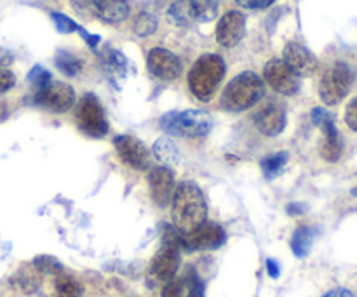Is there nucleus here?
Here are the masks:
<instances>
[{"mask_svg":"<svg viewBox=\"0 0 357 297\" xmlns=\"http://www.w3.org/2000/svg\"><path fill=\"white\" fill-rule=\"evenodd\" d=\"M114 146L117 150V155L126 166H129L135 170H146L150 169V150L143 145L139 139L132 136H117L114 139Z\"/></svg>","mask_w":357,"mask_h":297,"instance_id":"nucleus-9","label":"nucleus"},{"mask_svg":"<svg viewBox=\"0 0 357 297\" xmlns=\"http://www.w3.org/2000/svg\"><path fill=\"white\" fill-rule=\"evenodd\" d=\"M352 82H354V73L347 63L337 61L328 66L319 82V96L323 103L328 106L340 103L351 90Z\"/></svg>","mask_w":357,"mask_h":297,"instance_id":"nucleus-5","label":"nucleus"},{"mask_svg":"<svg viewBox=\"0 0 357 297\" xmlns=\"http://www.w3.org/2000/svg\"><path fill=\"white\" fill-rule=\"evenodd\" d=\"M265 83L255 72H243L227 83L220 106L225 111L239 113L255 106L264 97Z\"/></svg>","mask_w":357,"mask_h":297,"instance_id":"nucleus-2","label":"nucleus"},{"mask_svg":"<svg viewBox=\"0 0 357 297\" xmlns=\"http://www.w3.org/2000/svg\"><path fill=\"white\" fill-rule=\"evenodd\" d=\"M264 79L275 93L293 96L300 89V77L282 59H271L264 68Z\"/></svg>","mask_w":357,"mask_h":297,"instance_id":"nucleus-8","label":"nucleus"},{"mask_svg":"<svg viewBox=\"0 0 357 297\" xmlns=\"http://www.w3.org/2000/svg\"><path fill=\"white\" fill-rule=\"evenodd\" d=\"M183 280L187 287V297H204V284L194 270H188Z\"/></svg>","mask_w":357,"mask_h":297,"instance_id":"nucleus-31","label":"nucleus"},{"mask_svg":"<svg viewBox=\"0 0 357 297\" xmlns=\"http://www.w3.org/2000/svg\"><path fill=\"white\" fill-rule=\"evenodd\" d=\"M146 66L153 77L166 80V82L176 80L181 73V61L178 59V56L164 47H155L149 52Z\"/></svg>","mask_w":357,"mask_h":297,"instance_id":"nucleus-11","label":"nucleus"},{"mask_svg":"<svg viewBox=\"0 0 357 297\" xmlns=\"http://www.w3.org/2000/svg\"><path fill=\"white\" fill-rule=\"evenodd\" d=\"M146 181H149L150 191H152V200L159 207L169 205L174 190H176L174 188V174L167 167H153V169H150Z\"/></svg>","mask_w":357,"mask_h":297,"instance_id":"nucleus-14","label":"nucleus"},{"mask_svg":"<svg viewBox=\"0 0 357 297\" xmlns=\"http://www.w3.org/2000/svg\"><path fill=\"white\" fill-rule=\"evenodd\" d=\"M77 31H79V33L82 35V38H84V40L87 42V45H89L91 49H96V45L100 44L101 38L98 37V35H91V33H87V31L84 30V28H80V26L77 28Z\"/></svg>","mask_w":357,"mask_h":297,"instance_id":"nucleus-37","label":"nucleus"},{"mask_svg":"<svg viewBox=\"0 0 357 297\" xmlns=\"http://www.w3.org/2000/svg\"><path fill=\"white\" fill-rule=\"evenodd\" d=\"M160 127L178 138H204L213 129V118L206 111H169L160 118Z\"/></svg>","mask_w":357,"mask_h":297,"instance_id":"nucleus-4","label":"nucleus"},{"mask_svg":"<svg viewBox=\"0 0 357 297\" xmlns=\"http://www.w3.org/2000/svg\"><path fill=\"white\" fill-rule=\"evenodd\" d=\"M152 153L166 167H173L180 163V150L176 148V145L169 138L157 139L152 146Z\"/></svg>","mask_w":357,"mask_h":297,"instance_id":"nucleus-21","label":"nucleus"},{"mask_svg":"<svg viewBox=\"0 0 357 297\" xmlns=\"http://www.w3.org/2000/svg\"><path fill=\"white\" fill-rule=\"evenodd\" d=\"M35 103L52 113H63L75 103V90L68 83L51 82L44 89L35 90Z\"/></svg>","mask_w":357,"mask_h":297,"instance_id":"nucleus-7","label":"nucleus"},{"mask_svg":"<svg viewBox=\"0 0 357 297\" xmlns=\"http://www.w3.org/2000/svg\"><path fill=\"white\" fill-rule=\"evenodd\" d=\"M75 120L80 131L91 138H103L108 132V122L100 99L93 94H86L80 99L75 111Z\"/></svg>","mask_w":357,"mask_h":297,"instance_id":"nucleus-6","label":"nucleus"},{"mask_svg":"<svg viewBox=\"0 0 357 297\" xmlns=\"http://www.w3.org/2000/svg\"><path fill=\"white\" fill-rule=\"evenodd\" d=\"M167 17L171 19V23L183 28H190L199 23L197 10H195L192 0H176V2L171 3L169 9H167Z\"/></svg>","mask_w":357,"mask_h":297,"instance_id":"nucleus-19","label":"nucleus"},{"mask_svg":"<svg viewBox=\"0 0 357 297\" xmlns=\"http://www.w3.org/2000/svg\"><path fill=\"white\" fill-rule=\"evenodd\" d=\"M288 160H289L288 152H279V153H274V155L265 156V159L260 162V167L261 170H264L265 177L272 179V177L279 176V174L284 170Z\"/></svg>","mask_w":357,"mask_h":297,"instance_id":"nucleus-23","label":"nucleus"},{"mask_svg":"<svg viewBox=\"0 0 357 297\" xmlns=\"http://www.w3.org/2000/svg\"><path fill=\"white\" fill-rule=\"evenodd\" d=\"M345 122L352 131L357 132V97L349 103L347 110H345Z\"/></svg>","mask_w":357,"mask_h":297,"instance_id":"nucleus-35","label":"nucleus"},{"mask_svg":"<svg viewBox=\"0 0 357 297\" xmlns=\"http://www.w3.org/2000/svg\"><path fill=\"white\" fill-rule=\"evenodd\" d=\"M197 10L199 23H208V21L215 19L218 14L220 0H192Z\"/></svg>","mask_w":357,"mask_h":297,"instance_id":"nucleus-28","label":"nucleus"},{"mask_svg":"<svg viewBox=\"0 0 357 297\" xmlns=\"http://www.w3.org/2000/svg\"><path fill=\"white\" fill-rule=\"evenodd\" d=\"M267 271L272 278L279 277V266L274 259H267Z\"/></svg>","mask_w":357,"mask_h":297,"instance_id":"nucleus-39","label":"nucleus"},{"mask_svg":"<svg viewBox=\"0 0 357 297\" xmlns=\"http://www.w3.org/2000/svg\"><path fill=\"white\" fill-rule=\"evenodd\" d=\"M180 268V250L162 246V249L153 256L149 266V277L157 282H169L174 278Z\"/></svg>","mask_w":357,"mask_h":297,"instance_id":"nucleus-15","label":"nucleus"},{"mask_svg":"<svg viewBox=\"0 0 357 297\" xmlns=\"http://www.w3.org/2000/svg\"><path fill=\"white\" fill-rule=\"evenodd\" d=\"M225 77V63L216 54H204L188 72V87L201 101H209Z\"/></svg>","mask_w":357,"mask_h":297,"instance_id":"nucleus-3","label":"nucleus"},{"mask_svg":"<svg viewBox=\"0 0 357 297\" xmlns=\"http://www.w3.org/2000/svg\"><path fill=\"white\" fill-rule=\"evenodd\" d=\"M31 264L42 275H54L56 277V275L63 273V264L52 256H37Z\"/></svg>","mask_w":357,"mask_h":297,"instance_id":"nucleus-29","label":"nucleus"},{"mask_svg":"<svg viewBox=\"0 0 357 297\" xmlns=\"http://www.w3.org/2000/svg\"><path fill=\"white\" fill-rule=\"evenodd\" d=\"M160 297H187V287L183 278H171L162 287Z\"/></svg>","mask_w":357,"mask_h":297,"instance_id":"nucleus-32","label":"nucleus"},{"mask_svg":"<svg viewBox=\"0 0 357 297\" xmlns=\"http://www.w3.org/2000/svg\"><path fill=\"white\" fill-rule=\"evenodd\" d=\"M317 127H321L323 131V143H321V156L328 162H338L344 152V141H342L340 132L335 127L333 115L330 118H326L324 122H321Z\"/></svg>","mask_w":357,"mask_h":297,"instance_id":"nucleus-17","label":"nucleus"},{"mask_svg":"<svg viewBox=\"0 0 357 297\" xmlns=\"http://www.w3.org/2000/svg\"><path fill=\"white\" fill-rule=\"evenodd\" d=\"M331 297H354V294L347 289H338V291L331 292Z\"/></svg>","mask_w":357,"mask_h":297,"instance_id":"nucleus-41","label":"nucleus"},{"mask_svg":"<svg viewBox=\"0 0 357 297\" xmlns=\"http://www.w3.org/2000/svg\"><path fill=\"white\" fill-rule=\"evenodd\" d=\"M241 7L244 9H265L267 6V0H236Z\"/></svg>","mask_w":357,"mask_h":297,"instance_id":"nucleus-36","label":"nucleus"},{"mask_svg":"<svg viewBox=\"0 0 357 297\" xmlns=\"http://www.w3.org/2000/svg\"><path fill=\"white\" fill-rule=\"evenodd\" d=\"M101 58H103V63L105 66H107V70H110L114 75L124 77L126 68H128V61H126L122 52H119L117 49L107 47L103 51V56H101Z\"/></svg>","mask_w":357,"mask_h":297,"instance_id":"nucleus-26","label":"nucleus"},{"mask_svg":"<svg viewBox=\"0 0 357 297\" xmlns=\"http://www.w3.org/2000/svg\"><path fill=\"white\" fill-rule=\"evenodd\" d=\"M157 24H159V21H157L155 14L150 13V10H142V13L136 16L132 30H135V33L138 35V37H149V35L155 33Z\"/></svg>","mask_w":357,"mask_h":297,"instance_id":"nucleus-27","label":"nucleus"},{"mask_svg":"<svg viewBox=\"0 0 357 297\" xmlns=\"http://www.w3.org/2000/svg\"><path fill=\"white\" fill-rule=\"evenodd\" d=\"M246 33V17L239 10H229L223 14L216 26V42L223 47H234L243 40Z\"/></svg>","mask_w":357,"mask_h":297,"instance_id":"nucleus-12","label":"nucleus"},{"mask_svg":"<svg viewBox=\"0 0 357 297\" xmlns=\"http://www.w3.org/2000/svg\"><path fill=\"white\" fill-rule=\"evenodd\" d=\"M56 68L61 73H65L66 77H75L79 75V72L82 70V61H80L77 56H73L72 52L66 51H58L54 58Z\"/></svg>","mask_w":357,"mask_h":297,"instance_id":"nucleus-25","label":"nucleus"},{"mask_svg":"<svg viewBox=\"0 0 357 297\" xmlns=\"http://www.w3.org/2000/svg\"><path fill=\"white\" fill-rule=\"evenodd\" d=\"M93 9L101 21L108 24H119L129 16L128 0H93Z\"/></svg>","mask_w":357,"mask_h":297,"instance_id":"nucleus-18","label":"nucleus"},{"mask_svg":"<svg viewBox=\"0 0 357 297\" xmlns=\"http://www.w3.org/2000/svg\"><path fill=\"white\" fill-rule=\"evenodd\" d=\"M188 252L190 250H213L225 243L227 233L220 225L211 221H204L190 233H185Z\"/></svg>","mask_w":357,"mask_h":297,"instance_id":"nucleus-10","label":"nucleus"},{"mask_svg":"<svg viewBox=\"0 0 357 297\" xmlns=\"http://www.w3.org/2000/svg\"><path fill=\"white\" fill-rule=\"evenodd\" d=\"M14 83H16V77H14V73L6 68H0V94L13 89Z\"/></svg>","mask_w":357,"mask_h":297,"instance_id":"nucleus-34","label":"nucleus"},{"mask_svg":"<svg viewBox=\"0 0 357 297\" xmlns=\"http://www.w3.org/2000/svg\"><path fill=\"white\" fill-rule=\"evenodd\" d=\"M282 61L298 77H310L317 70V58L298 42H289L282 51Z\"/></svg>","mask_w":357,"mask_h":297,"instance_id":"nucleus-13","label":"nucleus"},{"mask_svg":"<svg viewBox=\"0 0 357 297\" xmlns=\"http://www.w3.org/2000/svg\"><path fill=\"white\" fill-rule=\"evenodd\" d=\"M28 82L33 86L35 90H40L52 82V77H51V73L44 68V66H33V68H31V72L28 73Z\"/></svg>","mask_w":357,"mask_h":297,"instance_id":"nucleus-30","label":"nucleus"},{"mask_svg":"<svg viewBox=\"0 0 357 297\" xmlns=\"http://www.w3.org/2000/svg\"><path fill=\"white\" fill-rule=\"evenodd\" d=\"M303 211H305V209H303L302 204H289L288 205V214H291V216L302 214Z\"/></svg>","mask_w":357,"mask_h":297,"instance_id":"nucleus-40","label":"nucleus"},{"mask_svg":"<svg viewBox=\"0 0 357 297\" xmlns=\"http://www.w3.org/2000/svg\"><path fill=\"white\" fill-rule=\"evenodd\" d=\"M323 297H331V292H328V294H326V296H323Z\"/></svg>","mask_w":357,"mask_h":297,"instance_id":"nucleus-43","label":"nucleus"},{"mask_svg":"<svg viewBox=\"0 0 357 297\" xmlns=\"http://www.w3.org/2000/svg\"><path fill=\"white\" fill-rule=\"evenodd\" d=\"M316 230L310 226H300L295 230L291 236V250L296 257H305L310 252V247L314 243Z\"/></svg>","mask_w":357,"mask_h":297,"instance_id":"nucleus-22","label":"nucleus"},{"mask_svg":"<svg viewBox=\"0 0 357 297\" xmlns=\"http://www.w3.org/2000/svg\"><path fill=\"white\" fill-rule=\"evenodd\" d=\"M274 2H275V0H267V6H272Z\"/></svg>","mask_w":357,"mask_h":297,"instance_id":"nucleus-42","label":"nucleus"},{"mask_svg":"<svg viewBox=\"0 0 357 297\" xmlns=\"http://www.w3.org/2000/svg\"><path fill=\"white\" fill-rule=\"evenodd\" d=\"M51 17L52 21H54L56 30H58L59 33H72V31H77V28H79V24H77L75 21L70 19L68 16H65V14L61 13H51Z\"/></svg>","mask_w":357,"mask_h":297,"instance_id":"nucleus-33","label":"nucleus"},{"mask_svg":"<svg viewBox=\"0 0 357 297\" xmlns=\"http://www.w3.org/2000/svg\"><path fill=\"white\" fill-rule=\"evenodd\" d=\"M54 287L59 297H82V292H84L82 285H80L72 275H66V273L56 275Z\"/></svg>","mask_w":357,"mask_h":297,"instance_id":"nucleus-24","label":"nucleus"},{"mask_svg":"<svg viewBox=\"0 0 357 297\" xmlns=\"http://www.w3.org/2000/svg\"><path fill=\"white\" fill-rule=\"evenodd\" d=\"M206 216H208V204L201 188L192 181H183L174 190L171 198V218L174 228L183 233H190L206 221Z\"/></svg>","mask_w":357,"mask_h":297,"instance_id":"nucleus-1","label":"nucleus"},{"mask_svg":"<svg viewBox=\"0 0 357 297\" xmlns=\"http://www.w3.org/2000/svg\"><path fill=\"white\" fill-rule=\"evenodd\" d=\"M10 284L14 285V289L24 292V294H31L38 289L40 285V273L35 270V266H23L21 270H17L16 273L10 278Z\"/></svg>","mask_w":357,"mask_h":297,"instance_id":"nucleus-20","label":"nucleus"},{"mask_svg":"<svg viewBox=\"0 0 357 297\" xmlns=\"http://www.w3.org/2000/svg\"><path fill=\"white\" fill-rule=\"evenodd\" d=\"M13 61H14L13 52L7 51V49H3V47H0V68H6V66H9Z\"/></svg>","mask_w":357,"mask_h":297,"instance_id":"nucleus-38","label":"nucleus"},{"mask_svg":"<svg viewBox=\"0 0 357 297\" xmlns=\"http://www.w3.org/2000/svg\"><path fill=\"white\" fill-rule=\"evenodd\" d=\"M255 125L264 136L268 138L279 136L286 127L284 106L279 103H267L255 115Z\"/></svg>","mask_w":357,"mask_h":297,"instance_id":"nucleus-16","label":"nucleus"}]
</instances>
